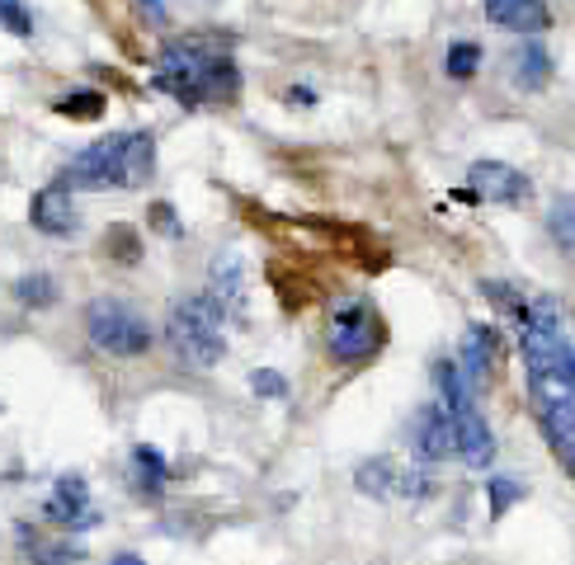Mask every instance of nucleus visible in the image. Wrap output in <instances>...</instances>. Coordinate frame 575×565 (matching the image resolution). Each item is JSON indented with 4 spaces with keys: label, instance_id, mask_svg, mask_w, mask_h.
I'll return each mask as SVG.
<instances>
[{
    "label": "nucleus",
    "instance_id": "1",
    "mask_svg": "<svg viewBox=\"0 0 575 565\" xmlns=\"http://www.w3.org/2000/svg\"><path fill=\"white\" fill-rule=\"evenodd\" d=\"M519 349H524L529 367V401L533 415L543 424L547 444L575 476V344L562 334L552 302H533L519 330Z\"/></svg>",
    "mask_w": 575,
    "mask_h": 565
},
{
    "label": "nucleus",
    "instance_id": "2",
    "mask_svg": "<svg viewBox=\"0 0 575 565\" xmlns=\"http://www.w3.org/2000/svg\"><path fill=\"white\" fill-rule=\"evenodd\" d=\"M156 170V141L151 132H114L85 147L72 166H66V184L72 189H137L147 184Z\"/></svg>",
    "mask_w": 575,
    "mask_h": 565
},
{
    "label": "nucleus",
    "instance_id": "3",
    "mask_svg": "<svg viewBox=\"0 0 575 565\" xmlns=\"http://www.w3.org/2000/svg\"><path fill=\"white\" fill-rule=\"evenodd\" d=\"M156 85L184 104H222L236 99L241 71L222 52H207L199 43H170L161 52V66H156Z\"/></svg>",
    "mask_w": 575,
    "mask_h": 565
},
{
    "label": "nucleus",
    "instance_id": "4",
    "mask_svg": "<svg viewBox=\"0 0 575 565\" xmlns=\"http://www.w3.org/2000/svg\"><path fill=\"white\" fill-rule=\"evenodd\" d=\"M222 302L217 297H189L175 302L166 316V344L175 349V359L189 367H213L222 363L226 340H222Z\"/></svg>",
    "mask_w": 575,
    "mask_h": 565
},
{
    "label": "nucleus",
    "instance_id": "5",
    "mask_svg": "<svg viewBox=\"0 0 575 565\" xmlns=\"http://www.w3.org/2000/svg\"><path fill=\"white\" fill-rule=\"evenodd\" d=\"M85 334L109 359H142L151 349V321L128 302H118V297H95L85 307Z\"/></svg>",
    "mask_w": 575,
    "mask_h": 565
},
{
    "label": "nucleus",
    "instance_id": "6",
    "mask_svg": "<svg viewBox=\"0 0 575 565\" xmlns=\"http://www.w3.org/2000/svg\"><path fill=\"white\" fill-rule=\"evenodd\" d=\"M326 349L336 363H363L382 349V326L377 316L363 307V302H340L336 316H330V334H326Z\"/></svg>",
    "mask_w": 575,
    "mask_h": 565
},
{
    "label": "nucleus",
    "instance_id": "7",
    "mask_svg": "<svg viewBox=\"0 0 575 565\" xmlns=\"http://www.w3.org/2000/svg\"><path fill=\"white\" fill-rule=\"evenodd\" d=\"M354 486L363 494H373V500H425V494L434 490V481L425 471L396 462V457H369V462H359Z\"/></svg>",
    "mask_w": 575,
    "mask_h": 565
},
{
    "label": "nucleus",
    "instance_id": "8",
    "mask_svg": "<svg viewBox=\"0 0 575 565\" xmlns=\"http://www.w3.org/2000/svg\"><path fill=\"white\" fill-rule=\"evenodd\" d=\"M467 184H472V193L486 199V203H524L533 193L529 174H519L504 161H477L472 170H467Z\"/></svg>",
    "mask_w": 575,
    "mask_h": 565
},
{
    "label": "nucleus",
    "instance_id": "9",
    "mask_svg": "<svg viewBox=\"0 0 575 565\" xmlns=\"http://www.w3.org/2000/svg\"><path fill=\"white\" fill-rule=\"evenodd\" d=\"M411 438H415V452L425 457V462H444L448 452H458V429H452V415L448 405H425L420 415L411 424Z\"/></svg>",
    "mask_w": 575,
    "mask_h": 565
},
{
    "label": "nucleus",
    "instance_id": "10",
    "mask_svg": "<svg viewBox=\"0 0 575 565\" xmlns=\"http://www.w3.org/2000/svg\"><path fill=\"white\" fill-rule=\"evenodd\" d=\"M29 217H33V226H39V232L57 236V241H66V236L81 232V212L72 207V193H66V189H43V193H33Z\"/></svg>",
    "mask_w": 575,
    "mask_h": 565
},
{
    "label": "nucleus",
    "instance_id": "11",
    "mask_svg": "<svg viewBox=\"0 0 575 565\" xmlns=\"http://www.w3.org/2000/svg\"><path fill=\"white\" fill-rule=\"evenodd\" d=\"M481 10H486V20L491 24L510 29V33H529V39L552 24L547 0H481Z\"/></svg>",
    "mask_w": 575,
    "mask_h": 565
},
{
    "label": "nucleus",
    "instance_id": "12",
    "mask_svg": "<svg viewBox=\"0 0 575 565\" xmlns=\"http://www.w3.org/2000/svg\"><path fill=\"white\" fill-rule=\"evenodd\" d=\"M213 297L222 302V311H232V316L246 311V269H241L236 250L213 259Z\"/></svg>",
    "mask_w": 575,
    "mask_h": 565
},
{
    "label": "nucleus",
    "instance_id": "13",
    "mask_svg": "<svg viewBox=\"0 0 575 565\" xmlns=\"http://www.w3.org/2000/svg\"><path fill=\"white\" fill-rule=\"evenodd\" d=\"M462 363H467V377H472L477 386H486V377H491V367H496V330H486V326L467 330Z\"/></svg>",
    "mask_w": 575,
    "mask_h": 565
},
{
    "label": "nucleus",
    "instance_id": "14",
    "mask_svg": "<svg viewBox=\"0 0 575 565\" xmlns=\"http://www.w3.org/2000/svg\"><path fill=\"white\" fill-rule=\"evenodd\" d=\"M85 504H90V494H85V481L81 476H62L57 490H52V500H47V514L57 519V523H81L85 519Z\"/></svg>",
    "mask_w": 575,
    "mask_h": 565
},
{
    "label": "nucleus",
    "instance_id": "15",
    "mask_svg": "<svg viewBox=\"0 0 575 565\" xmlns=\"http://www.w3.org/2000/svg\"><path fill=\"white\" fill-rule=\"evenodd\" d=\"M547 81H552V62H547L543 43H524L514 57V85L519 90H543Z\"/></svg>",
    "mask_w": 575,
    "mask_h": 565
},
{
    "label": "nucleus",
    "instance_id": "16",
    "mask_svg": "<svg viewBox=\"0 0 575 565\" xmlns=\"http://www.w3.org/2000/svg\"><path fill=\"white\" fill-rule=\"evenodd\" d=\"M547 232L556 245H566V250H575V193H566V199H556L547 207Z\"/></svg>",
    "mask_w": 575,
    "mask_h": 565
},
{
    "label": "nucleus",
    "instance_id": "17",
    "mask_svg": "<svg viewBox=\"0 0 575 565\" xmlns=\"http://www.w3.org/2000/svg\"><path fill=\"white\" fill-rule=\"evenodd\" d=\"M132 471H137V486L151 490V494L161 490V486H166V476H170L166 462H161V452L147 448V444H142V448H132Z\"/></svg>",
    "mask_w": 575,
    "mask_h": 565
},
{
    "label": "nucleus",
    "instance_id": "18",
    "mask_svg": "<svg viewBox=\"0 0 575 565\" xmlns=\"http://www.w3.org/2000/svg\"><path fill=\"white\" fill-rule=\"evenodd\" d=\"M14 297H20L24 307H57V282H52L47 274H29V278H20L14 282Z\"/></svg>",
    "mask_w": 575,
    "mask_h": 565
},
{
    "label": "nucleus",
    "instance_id": "19",
    "mask_svg": "<svg viewBox=\"0 0 575 565\" xmlns=\"http://www.w3.org/2000/svg\"><path fill=\"white\" fill-rule=\"evenodd\" d=\"M477 66H481V47H477V43H452V47H448L444 71H448L452 81H472Z\"/></svg>",
    "mask_w": 575,
    "mask_h": 565
},
{
    "label": "nucleus",
    "instance_id": "20",
    "mask_svg": "<svg viewBox=\"0 0 575 565\" xmlns=\"http://www.w3.org/2000/svg\"><path fill=\"white\" fill-rule=\"evenodd\" d=\"M29 561H33V565H72V561H81V546L33 537V542H29Z\"/></svg>",
    "mask_w": 575,
    "mask_h": 565
},
{
    "label": "nucleus",
    "instance_id": "21",
    "mask_svg": "<svg viewBox=\"0 0 575 565\" xmlns=\"http://www.w3.org/2000/svg\"><path fill=\"white\" fill-rule=\"evenodd\" d=\"M251 386H255V396H269V401H284L288 396V382H284V373H274V367H259V373H251Z\"/></svg>",
    "mask_w": 575,
    "mask_h": 565
},
{
    "label": "nucleus",
    "instance_id": "22",
    "mask_svg": "<svg viewBox=\"0 0 575 565\" xmlns=\"http://www.w3.org/2000/svg\"><path fill=\"white\" fill-rule=\"evenodd\" d=\"M0 20H6L10 33H20V39H29V33H33V20L24 14L20 0H0Z\"/></svg>",
    "mask_w": 575,
    "mask_h": 565
},
{
    "label": "nucleus",
    "instance_id": "23",
    "mask_svg": "<svg viewBox=\"0 0 575 565\" xmlns=\"http://www.w3.org/2000/svg\"><path fill=\"white\" fill-rule=\"evenodd\" d=\"M57 109L72 114V118H99L104 114V99L99 95H72V99H62Z\"/></svg>",
    "mask_w": 575,
    "mask_h": 565
},
{
    "label": "nucleus",
    "instance_id": "24",
    "mask_svg": "<svg viewBox=\"0 0 575 565\" xmlns=\"http://www.w3.org/2000/svg\"><path fill=\"white\" fill-rule=\"evenodd\" d=\"M519 494H524V486H519V481H504V476H500V481H491V514H504Z\"/></svg>",
    "mask_w": 575,
    "mask_h": 565
},
{
    "label": "nucleus",
    "instance_id": "25",
    "mask_svg": "<svg viewBox=\"0 0 575 565\" xmlns=\"http://www.w3.org/2000/svg\"><path fill=\"white\" fill-rule=\"evenodd\" d=\"M142 6V14H151V24H166V10H161V0H137Z\"/></svg>",
    "mask_w": 575,
    "mask_h": 565
},
{
    "label": "nucleus",
    "instance_id": "26",
    "mask_svg": "<svg viewBox=\"0 0 575 565\" xmlns=\"http://www.w3.org/2000/svg\"><path fill=\"white\" fill-rule=\"evenodd\" d=\"M109 565H147V561H142V556H132V552H118Z\"/></svg>",
    "mask_w": 575,
    "mask_h": 565
}]
</instances>
